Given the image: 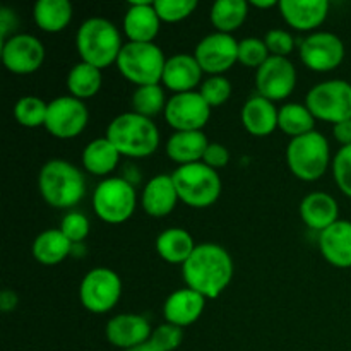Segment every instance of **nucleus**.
Instances as JSON below:
<instances>
[{"label":"nucleus","mask_w":351,"mask_h":351,"mask_svg":"<svg viewBox=\"0 0 351 351\" xmlns=\"http://www.w3.org/2000/svg\"><path fill=\"white\" fill-rule=\"evenodd\" d=\"M182 274L187 288L206 298H216L233 280L232 256L218 243H199L182 266Z\"/></svg>","instance_id":"obj_1"},{"label":"nucleus","mask_w":351,"mask_h":351,"mask_svg":"<svg viewBox=\"0 0 351 351\" xmlns=\"http://www.w3.org/2000/svg\"><path fill=\"white\" fill-rule=\"evenodd\" d=\"M106 139L117 147L120 156L147 158L160 146V130L153 119L127 112L115 117L106 129Z\"/></svg>","instance_id":"obj_2"},{"label":"nucleus","mask_w":351,"mask_h":351,"mask_svg":"<svg viewBox=\"0 0 351 351\" xmlns=\"http://www.w3.org/2000/svg\"><path fill=\"white\" fill-rule=\"evenodd\" d=\"M38 189L48 206L71 209L86 194V178L75 165L65 160H50L38 175Z\"/></svg>","instance_id":"obj_3"},{"label":"nucleus","mask_w":351,"mask_h":351,"mask_svg":"<svg viewBox=\"0 0 351 351\" xmlns=\"http://www.w3.org/2000/svg\"><path fill=\"white\" fill-rule=\"evenodd\" d=\"M75 48L81 62L95 65L99 71L117 64L122 51V34L112 21L105 17H89L79 26Z\"/></svg>","instance_id":"obj_4"},{"label":"nucleus","mask_w":351,"mask_h":351,"mask_svg":"<svg viewBox=\"0 0 351 351\" xmlns=\"http://www.w3.org/2000/svg\"><path fill=\"white\" fill-rule=\"evenodd\" d=\"M178 199L195 209H204L215 204L221 195V178L218 171L202 161L178 167L171 173Z\"/></svg>","instance_id":"obj_5"},{"label":"nucleus","mask_w":351,"mask_h":351,"mask_svg":"<svg viewBox=\"0 0 351 351\" xmlns=\"http://www.w3.org/2000/svg\"><path fill=\"white\" fill-rule=\"evenodd\" d=\"M331 149L324 134L308 132L293 137L287 147V163L291 173L304 182H315L328 171Z\"/></svg>","instance_id":"obj_6"},{"label":"nucleus","mask_w":351,"mask_h":351,"mask_svg":"<svg viewBox=\"0 0 351 351\" xmlns=\"http://www.w3.org/2000/svg\"><path fill=\"white\" fill-rule=\"evenodd\" d=\"M165 64H167L165 53L154 43L127 41L117 58V67L120 74L137 88L161 84Z\"/></svg>","instance_id":"obj_7"},{"label":"nucleus","mask_w":351,"mask_h":351,"mask_svg":"<svg viewBox=\"0 0 351 351\" xmlns=\"http://www.w3.org/2000/svg\"><path fill=\"white\" fill-rule=\"evenodd\" d=\"M136 189L127 178L112 177L98 184L93 194L96 216L108 225H122L136 211Z\"/></svg>","instance_id":"obj_8"},{"label":"nucleus","mask_w":351,"mask_h":351,"mask_svg":"<svg viewBox=\"0 0 351 351\" xmlns=\"http://www.w3.org/2000/svg\"><path fill=\"white\" fill-rule=\"evenodd\" d=\"M305 106L315 120L335 123L351 119V84L343 79H331L314 86L307 93Z\"/></svg>","instance_id":"obj_9"},{"label":"nucleus","mask_w":351,"mask_h":351,"mask_svg":"<svg viewBox=\"0 0 351 351\" xmlns=\"http://www.w3.org/2000/svg\"><path fill=\"white\" fill-rule=\"evenodd\" d=\"M122 297V280L108 267L89 271L79 287V300L93 314H106L119 304Z\"/></svg>","instance_id":"obj_10"},{"label":"nucleus","mask_w":351,"mask_h":351,"mask_svg":"<svg viewBox=\"0 0 351 351\" xmlns=\"http://www.w3.org/2000/svg\"><path fill=\"white\" fill-rule=\"evenodd\" d=\"M88 122V106L74 96H60L48 103L45 129L57 139H74L84 132Z\"/></svg>","instance_id":"obj_11"},{"label":"nucleus","mask_w":351,"mask_h":351,"mask_svg":"<svg viewBox=\"0 0 351 351\" xmlns=\"http://www.w3.org/2000/svg\"><path fill=\"white\" fill-rule=\"evenodd\" d=\"M300 58L314 72H331L345 60V43L329 31H315L300 43Z\"/></svg>","instance_id":"obj_12"},{"label":"nucleus","mask_w":351,"mask_h":351,"mask_svg":"<svg viewBox=\"0 0 351 351\" xmlns=\"http://www.w3.org/2000/svg\"><path fill=\"white\" fill-rule=\"evenodd\" d=\"M211 117V106L199 91L180 93L168 98L165 119L175 132L202 130Z\"/></svg>","instance_id":"obj_13"},{"label":"nucleus","mask_w":351,"mask_h":351,"mask_svg":"<svg viewBox=\"0 0 351 351\" xmlns=\"http://www.w3.org/2000/svg\"><path fill=\"white\" fill-rule=\"evenodd\" d=\"M297 86V69L287 57L271 55L256 72V88L273 103L288 98Z\"/></svg>","instance_id":"obj_14"},{"label":"nucleus","mask_w":351,"mask_h":351,"mask_svg":"<svg viewBox=\"0 0 351 351\" xmlns=\"http://www.w3.org/2000/svg\"><path fill=\"white\" fill-rule=\"evenodd\" d=\"M194 57L202 72L209 75H223L239 62V41L232 34H208L197 43Z\"/></svg>","instance_id":"obj_15"},{"label":"nucleus","mask_w":351,"mask_h":351,"mask_svg":"<svg viewBox=\"0 0 351 351\" xmlns=\"http://www.w3.org/2000/svg\"><path fill=\"white\" fill-rule=\"evenodd\" d=\"M2 62L12 74H34L45 62L43 43L33 34H12L2 43Z\"/></svg>","instance_id":"obj_16"},{"label":"nucleus","mask_w":351,"mask_h":351,"mask_svg":"<svg viewBox=\"0 0 351 351\" xmlns=\"http://www.w3.org/2000/svg\"><path fill=\"white\" fill-rule=\"evenodd\" d=\"M106 339L110 345L129 351L149 343L151 326L146 317L137 314H120L110 319L105 328Z\"/></svg>","instance_id":"obj_17"},{"label":"nucleus","mask_w":351,"mask_h":351,"mask_svg":"<svg viewBox=\"0 0 351 351\" xmlns=\"http://www.w3.org/2000/svg\"><path fill=\"white\" fill-rule=\"evenodd\" d=\"M161 19L151 0H136L130 2L123 16V33L129 41L136 43H153L160 33Z\"/></svg>","instance_id":"obj_18"},{"label":"nucleus","mask_w":351,"mask_h":351,"mask_svg":"<svg viewBox=\"0 0 351 351\" xmlns=\"http://www.w3.org/2000/svg\"><path fill=\"white\" fill-rule=\"evenodd\" d=\"M202 69L194 55L191 53H177L167 58L163 71L161 84L167 89L173 91L175 95L180 93H191L201 84Z\"/></svg>","instance_id":"obj_19"},{"label":"nucleus","mask_w":351,"mask_h":351,"mask_svg":"<svg viewBox=\"0 0 351 351\" xmlns=\"http://www.w3.org/2000/svg\"><path fill=\"white\" fill-rule=\"evenodd\" d=\"M206 300L208 298L202 297L197 291L191 290V288H182V290L173 291L163 305L165 321L178 326V328L192 326L201 319L206 308Z\"/></svg>","instance_id":"obj_20"},{"label":"nucleus","mask_w":351,"mask_h":351,"mask_svg":"<svg viewBox=\"0 0 351 351\" xmlns=\"http://www.w3.org/2000/svg\"><path fill=\"white\" fill-rule=\"evenodd\" d=\"M278 7L285 23L297 31L315 29L329 14L328 0H281Z\"/></svg>","instance_id":"obj_21"},{"label":"nucleus","mask_w":351,"mask_h":351,"mask_svg":"<svg viewBox=\"0 0 351 351\" xmlns=\"http://www.w3.org/2000/svg\"><path fill=\"white\" fill-rule=\"evenodd\" d=\"M319 249L331 266L339 269L351 267V221L338 219L319 233Z\"/></svg>","instance_id":"obj_22"},{"label":"nucleus","mask_w":351,"mask_h":351,"mask_svg":"<svg viewBox=\"0 0 351 351\" xmlns=\"http://www.w3.org/2000/svg\"><path fill=\"white\" fill-rule=\"evenodd\" d=\"M180 201L171 175H156L146 184L141 197V206L153 218H165Z\"/></svg>","instance_id":"obj_23"},{"label":"nucleus","mask_w":351,"mask_h":351,"mask_svg":"<svg viewBox=\"0 0 351 351\" xmlns=\"http://www.w3.org/2000/svg\"><path fill=\"white\" fill-rule=\"evenodd\" d=\"M278 113L280 108H276L271 99L257 95L247 99L242 106L240 119L247 132L256 137H266L278 129Z\"/></svg>","instance_id":"obj_24"},{"label":"nucleus","mask_w":351,"mask_h":351,"mask_svg":"<svg viewBox=\"0 0 351 351\" xmlns=\"http://www.w3.org/2000/svg\"><path fill=\"white\" fill-rule=\"evenodd\" d=\"M302 221L315 232H324L339 219L338 202L326 192H312L300 202Z\"/></svg>","instance_id":"obj_25"},{"label":"nucleus","mask_w":351,"mask_h":351,"mask_svg":"<svg viewBox=\"0 0 351 351\" xmlns=\"http://www.w3.org/2000/svg\"><path fill=\"white\" fill-rule=\"evenodd\" d=\"M208 146V136L202 130L175 132L171 134L167 143V154L171 161L184 167V165H192L202 161Z\"/></svg>","instance_id":"obj_26"},{"label":"nucleus","mask_w":351,"mask_h":351,"mask_svg":"<svg viewBox=\"0 0 351 351\" xmlns=\"http://www.w3.org/2000/svg\"><path fill=\"white\" fill-rule=\"evenodd\" d=\"M74 243L60 230H45L34 239L33 257L43 266H57L71 256Z\"/></svg>","instance_id":"obj_27"},{"label":"nucleus","mask_w":351,"mask_h":351,"mask_svg":"<svg viewBox=\"0 0 351 351\" xmlns=\"http://www.w3.org/2000/svg\"><path fill=\"white\" fill-rule=\"evenodd\" d=\"M195 242L191 233L184 228H167L158 235L156 250L168 264L184 266L195 249Z\"/></svg>","instance_id":"obj_28"},{"label":"nucleus","mask_w":351,"mask_h":351,"mask_svg":"<svg viewBox=\"0 0 351 351\" xmlns=\"http://www.w3.org/2000/svg\"><path fill=\"white\" fill-rule=\"evenodd\" d=\"M72 3L69 0H38L34 3L33 17L36 26L45 33H60L71 24Z\"/></svg>","instance_id":"obj_29"},{"label":"nucleus","mask_w":351,"mask_h":351,"mask_svg":"<svg viewBox=\"0 0 351 351\" xmlns=\"http://www.w3.org/2000/svg\"><path fill=\"white\" fill-rule=\"evenodd\" d=\"M120 153L106 137L91 141L82 151V167L96 177H106L117 168Z\"/></svg>","instance_id":"obj_30"},{"label":"nucleus","mask_w":351,"mask_h":351,"mask_svg":"<svg viewBox=\"0 0 351 351\" xmlns=\"http://www.w3.org/2000/svg\"><path fill=\"white\" fill-rule=\"evenodd\" d=\"M103 84L101 71L95 65H89L86 62H79L69 71L67 75V89L74 98L84 99L93 98L99 93Z\"/></svg>","instance_id":"obj_31"},{"label":"nucleus","mask_w":351,"mask_h":351,"mask_svg":"<svg viewBox=\"0 0 351 351\" xmlns=\"http://www.w3.org/2000/svg\"><path fill=\"white\" fill-rule=\"evenodd\" d=\"M209 16L216 33L232 34L245 23L249 16V3L245 0H218L213 3Z\"/></svg>","instance_id":"obj_32"},{"label":"nucleus","mask_w":351,"mask_h":351,"mask_svg":"<svg viewBox=\"0 0 351 351\" xmlns=\"http://www.w3.org/2000/svg\"><path fill=\"white\" fill-rule=\"evenodd\" d=\"M314 123L315 117L312 115L307 106L300 105V103H288V105L281 106L280 113H278V129L291 136V139L314 132Z\"/></svg>","instance_id":"obj_33"},{"label":"nucleus","mask_w":351,"mask_h":351,"mask_svg":"<svg viewBox=\"0 0 351 351\" xmlns=\"http://www.w3.org/2000/svg\"><path fill=\"white\" fill-rule=\"evenodd\" d=\"M167 95L161 84L139 86L132 95V110L139 115L153 119L167 108Z\"/></svg>","instance_id":"obj_34"},{"label":"nucleus","mask_w":351,"mask_h":351,"mask_svg":"<svg viewBox=\"0 0 351 351\" xmlns=\"http://www.w3.org/2000/svg\"><path fill=\"white\" fill-rule=\"evenodd\" d=\"M48 113V103L43 101L38 96H23L17 99L14 105V117L17 123L27 129H36V127H45Z\"/></svg>","instance_id":"obj_35"},{"label":"nucleus","mask_w":351,"mask_h":351,"mask_svg":"<svg viewBox=\"0 0 351 351\" xmlns=\"http://www.w3.org/2000/svg\"><path fill=\"white\" fill-rule=\"evenodd\" d=\"M154 9L161 23H180L194 14V10L197 9V2L195 0H156Z\"/></svg>","instance_id":"obj_36"},{"label":"nucleus","mask_w":351,"mask_h":351,"mask_svg":"<svg viewBox=\"0 0 351 351\" xmlns=\"http://www.w3.org/2000/svg\"><path fill=\"white\" fill-rule=\"evenodd\" d=\"M232 82L225 75H211V77H208L202 82L201 89H199L201 96L211 108L225 105L230 99V96H232Z\"/></svg>","instance_id":"obj_37"},{"label":"nucleus","mask_w":351,"mask_h":351,"mask_svg":"<svg viewBox=\"0 0 351 351\" xmlns=\"http://www.w3.org/2000/svg\"><path fill=\"white\" fill-rule=\"evenodd\" d=\"M271 57L269 50H267L264 40L256 36L243 38L239 41V62L240 64L247 65V67L259 69L267 58Z\"/></svg>","instance_id":"obj_38"},{"label":"nucleus","mask_w":351,"mask_h":351,"mask_svg":"<svg viewBox=\"0 0 351 351\" xmlns=\"http://www.w3.org/2000/svg\"><path fill=\"white\" fill-rule=\"evenodd\" d=\"M182 339H184L182 328L170 324V322H165V324L153 329L149 345L156 351H175L182 345Z\"/></svg>","instance_id":"obj_39"},{"label":"nucleus","mask_w":351,"mask_h":351,"mask_svg":"<svg viewBox=\"0 0 351 351\" xmlns=\"http://www.w3.org/2000/svg\"><path fill=\"white\" fill-rule=\"evenodd\" d=\"M332 175L339 191L351 199V146H345L332 160Z\"/></svg>","instance_id":"obj_40"},{"label":"nucleus","mask_w":351,"mask_h":351,"mask_svg":"<svg viewBox=\"0 0 351 351\" xmlns=\"http://www.w3.org/2000/svg\"><path fill=\"white\" fill-rule=\"evenodd\" d=\"M89 219L82 213L69 211L60 223V232L71 240L72 243H81L89 235Z\"/></svg>","instance_id":"obj_41"},{"label":"nucleus","mask_w":351,"mask_h":351,"mask_svg":"<svg viewBox=\"0 0 351 351\" xmlns=\"http://www.w3.org/2000/svg\"><path fill=\"white\" fill-rule=\"evenodd\" d=\"M264 43H266L267 50L274 57H287L293 51L295 40L288 31L285 29H271L264 36Z\"/></svg>","instance_id":"obj_42"},{"label":"nucleus","mask_w":351,"mask_h":351,"mask_svg":"<svg viewBox=\"0 0 351 351\" xmlns=\"http://www.w3.org/2000/svg\"><path fill=\"white\" fill-rule=\"evenodd\" d=\"M230 161V151L226 149L223 144H218V143H209L208 149H206L204 153V158H202V163L208 165L209 168H213V170H221V168H225L226 165H228Z\"/></svg>","instance_id":"obj_43"},{"label":"nucleus","mask_w":351,"mask_h":351,"mask_svg":"<svg viewBox=\"0 0 351 351\" xmlns=\"http://www.w3.org/2000/svg\"><path fill=\"white\" fill-rule=\"evenodd\" d=\"M17 26V17L16 12L7 7H2L0 9V36H2V43L3 41L9 40V34L16 29Z\"/></svg>","instance_id":"obj_44"},{"label":"nucleus","mask_w":351,"mask_h":351,"mask_svg":"<svg viewBox=\"0 0 351 351\" xmlns=\"http://www.w3.org/2000/svg\"><path fill=\"white\" fill-rule=\"evenodd\" d=\"M332 136L341 144V147L351 146V119L332 125Z\"/></svg>","instance_id":"obj_45"},{"label":"nucleus","mask_w":351,"mask_h":351,"mask_svg":"<svg viewBox=\"0 0 351 351\" xmlns=\"http://www.w3.org/2000/svg\"><path fill=\"white\" fill-rule=\"evenodd\" d=\"M17 302H19V298H17V295L14 293L12 290H3L2 293H0V311H14V308L17 307Z\"/></svg>","instance_id":"obj_46"},{"label":"nucleus","mask_w":351,"mask_h":351,"mask_svg":"<svg viewBox=\"0 0 351 351\" xmlns=\"http://www.w3.org/2000/svg\"><path fill=\"white\" fill-rule=\"evenodd\" d=\"M250 5L257 7V9H271V7L280 5V2H276V0H252Z\"/></svg>","instance_id":"obj_47"},{"label":"nucleus","mask_w":351,"mask_h":351,"mask_svg":"<svg viewBox=\"0 0 351 351\" xmlns=\"http://www.w3.org/2000/svg\"><path fill=\"white\" fill-rule=\"evenodd\" d=\"M129 351H156L153 348V346L149 345V343H147V345H143V346H137V348H134V350H129Z\"/></svg>","instance_id":"obj_48"}]
</instances>
